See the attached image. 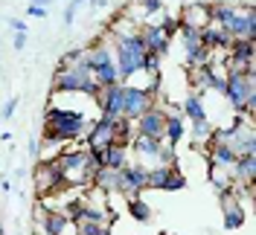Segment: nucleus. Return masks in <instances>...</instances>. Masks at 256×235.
Returning <instances> with one entry per match:
<instances>
[{
	"instance_id": "obj_1",
	"label": "nucleus",
	"mask_w": 256,
	"mask_h": 235,
	"mask_svg": "<svg viewBox=\"0 0 256 235\" xmlns=\"http://www.w3.org/2000/svg\"><path fill=\"white\" fill-rule=\"evenodd\" d=\"M90 119L82 110L67 108H47L44 110V142H73L88 134Z\"/></svg>"
},
{
	"instance_id": "obj_2",
	"label": "nucleus",
	"mask_w": 256,
	"mask_h": 235,
	"mask_svg": "<svg viewBox=\"0 0 256 235\" xmlns=\"http://www.w3.org/2000/svg\"><path fill=\"white\" fill-rule=\"evenodd\" d=\"M224 99L233 105L236 113H244L248 122L254 119V108H256L254 67L250 70H233V67H227V73H224Z\"/></svg>"
},
{
	"instance_id": "obj_3",
	"label": "nucleus",
	"mask_w": 256,
	"mask_h": 235,
	"mask_svg": "<svg viewBox=\"0 0 256 235\" xmlns=\"http://www.w3.org/2000/svg\"><path fill=\"white\" fill-rule=\"evenodd\" d=\"M146 41L140 32H122L116 35V47H114V61H116V76L120 84H126L134 73L143 70V58H146Z\"/></svg>"
},
{
	"instance_id": "obj_4",
	"label": "nucleus",
	"mask_w": 256,
	"mask_h": 235,
	"mask_svg": "<svg viewBox=\"0 0 256 235\" xmlns=\"http://www.w3.org/2000/svg\"><path fill=\"white\" fill-rule=\"evenodd\" d=\"M99 90H102V87L94 81L84 55H82L79 64L64 67V70H56V76H52V93H84V96H90V99H96Z\"/></svg>"
},
{
	"instance_id": "obj_5",
	"label": "nucleus",
	"mask_w": 256,
	"mask_h": 235,
	"mask_svg": "<svg viewBox=\"0 0 256 235\" xmlns=\"http://www.w3.org/2000/svg\"><path fill=\"white\" fill-rule=\"evenodd\" d=\"M56 166H58V172H62L64 183H76V186L90 183L94 174L102 169L99 160H96L88 148H82V151H64L62 157H56Z\"/></svg>"
},
{
	"instance_id": "obj_6",
	"label": "nucleus",
	"mask_w": 256,
	"mask_h": 235,
	"mask_svg": "<svg viewBox=\"0 0 256 235\" xmlns=\"http://www.w3.org/2000/svg\"><path fill=\"white\" fill-rule=\"evenodd\" d=\"M84 58H88V70H90V76L99 87H114V84H120V76H116V61H114V49L108 47H94L84 52Z\"/></svg>"
},
{
	"instance_id": "obj_7",
	"label": "nucleus",
	"mask_w": 256,
	"mask_h": 235,
	"mask_svg": "<svg viewBox=\"0 0 256 235\" xmlns=\"http://www.w3.org/2000/svg\"><path fill=\"white\" fill-rule=\"evenodd\" d=\"M152 105V90L148 87H131V84H122V119L128 122H137Z\"/></svg>"
},
{
	"instance_id": "obj_8",
	"label": "nucleus",
	"mask_w": 256,
	"mask_h": 235,
	"mask_svg": "<svg viewBox=\"0 0 256 235\" xmlns=\"http://www.w3.org/2000/svg\"><path fill=\"white\" fill-rule=\"evenodd\" d=\"M116 122L120 119H111V116H99L88 125V151L90 154H99L102 148H108L111 142H116Z\"/></svg>"
},
{
	"instance_id": "obj_9",
	"label": "nucleus",
	"mask_w": 256,
	"mask_h": 235,
	"mask_svg": "<svg viewBox=\"0 0 256 235\" xmlns=\"http://www.w3.org/2000/svg\"><path fill=\"white\" fill-rule=\"evenodd\" d=\"M163 122H166V113L160 108H148L134 122V137H152V140H163Z\"/></svg>"
},
{
	"instance_id": "obj_10",
	"label": "nucleus",
	"mask_w": 256,
	"mask_h": 235,
	"mask_svg": "<svg viewBox=\"0 0 256 235\" xmlns=\"http://www.w3.org/2000/svg\"><path fill=\"white\" fill-rule=\"evenodd\" d=\"M99 105V116H111L120 119L122 116V84H114V87H102L99 96L94 99Z\"/></svg>"
},
{
	"instance_id": "obj_11",
	"label": "nucleus",
	"mask_w": 256,
	"mask_h": 235,
	"mask_svg": "<svg viewBox=\"0 0 256 235\" xmlns=\"http://www.w3.org/2000/svg\"><path fill=\"white\" fill-rule=\"evenodd\" d=\"M35 192L38 195H47V192H56L58 186H64L62 180V172H58V166H56V160H50V163H41L38 169H35Z\"/></svg>"
},
{
	"instance_id": "obj_12",
	"label": "nucleus",
	"mask_w": 256,
	"mask_h": 235,
	"mask_svg": "<svg viewBox=\"0 0 256 235\" xmlns=\"http://www.w3.org/2000/svg\"><path fill=\"white\" fill-rule=\"evenodd\" d=\"M218 198H222V206H224V230H239L242 224H244V206L233 198V189H224L218 192Z\"/></svg>"
},
{
	"instance_id": "obj_13",
	"label": "nucleus",
	"mask_w": 256,
	"mask_h": 235,
	"mask_svg": "<svg viewBox=\"0 0 256 235\" xmlns=\"http://www.w3.org/2000/svg\"><path fill=\"white\" fill-rule=\"evenodd\" d=\"M99 160V166L102 169H114V172H120V169H126L128 166V145L122 142H111L108 148H102L99 154H94Z\"/></svg>"
},
{
	"instance_id": "obj_14",
	"label": "nucleus",
	"mask_w": 256,
	"mask_h": 235,
	"mask_svg": "<svg viewBox=\"0 0 256 235\" xmlns=\"http://www.w3.org/2000/svg\"><path fill=\"white\" fill-rule=\"evenodd\" d=\"M230 177H233V186H254L256 180V154H239L236 157V163H233V169H230Z\"/></svg>"
},
{
	"instance_id": "obj_15",
	"label": "nucleus",
	"mask_w": 256,
	"mask_h": 235,
	"mask_svg": "<svg viewBox=\"0 0 256 235\" xmlns=\"http://www.w3.org/2000/svg\"><path fill=\"white\" fill-rule=\"evenodd\" d=\"M38 224H41V235H64L70 227V218L64 212H50V209H38Z\"/></svg>"
},
{
	"instance_id": "obj_16",
	"label": "nucleus",
	"mask_w": 256,
	"mask_h": 235,
	"mask_svg": "<svg viewBox=\"0 0 256 235\" xmlns=\"http://www.w3.org/2000/svg\"><path fill=\"white\" fill-rule=\"evenodd\" d=\"M180 110H184V116L190 119V125H195V122H207V108H204V96L201 93H186V99H184V105H180Z\"/></svg>"
},
{
	"instance_id": "obj_17",
	"label": "nucleus",
	"mask_w": 256,
	"mask_h": 235,
	"mask_svg": "<svg viewBox=\"0 0 256 235\" xmlns=\"http://www.w3.org/2000/svg\"><path fill=\"white\" fill-rule=\"evenodd\" d=\"M140 35H143L146 49H148V52H154V55H160V58L169 52V38L163 35V29H160V26H143V32H140Z\"/></svg>"
},
{
	"instance_id": "obj_18",
	"label": "nucleus",
	"mask_w": 256,
	"mask_h": 235,
	"mask_svg": "<svg viewBox=\"0 0 256 235\" xmlns=\"http://www.w3.org/2000/svg\"><path fill=\"white\" fill-rule=\"evenodd\" d=\"M184 134H186L184 116L180 113H166V122H163V140H166V145L175 148L178 142L184 140Z\"/></svg>"
},
{
	"instance_id": "obj_19",
	"label": "nucleus",
	"mask_w": 256,
	"mask_h": 235,
	"mask_svg": "<svg viewBox=\"0 0 256 235\" xmlns=\"http://www.w3.org/2000/svg\"><path fill=\"white\" fill-rule=\"evenodd\" d=\"M160 145H163V140H152V137H134L131 140V148L137 151L140 157H158V151H160Z\"/></svg>"
},
{
	"instance_id": "obj_20",
	"label": "nucleus",
	"mask_w": 256,
	"mask_h": 235,
	"mask_svg": "<svg viewBox=\"0 0 256 235\" xmlns=\"http://www.w3.org/2000/svg\"><path fill=\"white\" fill-rule=\"evenodd\" d=\"M172 169H175V166H152V169H148V183H146V189L163 192V186H166V180H169Z\"/></svg>"
},
{
	"instance_id": "obj_21",
	"label": "nucleus",
	"mask_w": 256,
	"mask_h": 235,
	"mask_svg": "<svg viewBox=\"0 0 256 235\" xmlns=\"http://www.w3.org/2000/svg\"><path fill=\"white\" fill-rule=\"evenodd\" d=\"M128 212H131V218L140 221V224H148V221H152V206L146 204L143 198H134V201H128Z\"/></svg>"
},
{
	"instance_id": "obj_22",
	"label": "nucleus",
	"mask_w": 256,
	"mask_h": 235,
	"mask_svg": "<svg viewBox=\"0 0 256 235\" xmlns=\"http://www.w3.org/2000/svg\"><path fill=\"white\" fill-rule=\"evenodd\" d=\"M76 235H111V227H108V224H88V221H79Z\"/></svg>"
},
{
	"instance_id": "obj_23",
	"label": "nucleus",
	"mask_w": 256,
	"mask_h": 235,
	"mask_svg": "<svg viewBox=\"0 0 256 235\" xmlns=\"http://www.w3.org/2000/svg\"><path fill=\"white\" fill-rule=\"evenodd\" d=\"M186 189V177L180 174V169H172V174H169V180H166V186H163V192H184Z\"/></svg>"
},
{
	"instance_id": "obj_24",
	"label": "nucleus",
	"mask_w": 256,
	"mask_h": 235,
	"mask_svg": "<svg viewBox=\"0 0 256 235\" xmlns=\"http://www.w3.org/2000/svg\"><path fill=\"white\" fill-rule=\"evenodd\" d=\"M154 160H158V166H178L175 148H172V145H166V142L160 145V151H158V157H154Z\"/></svg>"
},
{
	"instance_id": "obj_25",
	"label": "nucleus",
	"mask_w": 256,
	"mask_h": 235,
	"mask_svg": "<svg viewBox=\"0 0 256 235\" xmlns=\"http://www.w3.org/2000/svg\"><path fill=\"white\" fill-rule=\"evenodd\" d=\"M82 55H84V49H67L62 55V61H58V70H64V67H73V64L82 61Z\"/></svg>"
},
{
	"instance_id": "obj_26",
	"label": "nucleus",
	"mask_w": 256,
	"mask_h": 235,
	"mask_svg": "<svg viewBox=\"0 0 256 235\" xmlns=\"http://www.w3.org/2000/svg\"><path fill=\"white\" fill-rule=\"evenodd\" d=\"M143 73H148V76H158V73H160V55H154V52H146Z\"/></svg>"
},
{
	"instance_id": "obj_27",
	"label": "nucleus",
	"mask_w": 256,
	"mask_h": 235,
	"mask_svg": "<svg viewBox=\"0 0 256 235\" xmlns=\"http://www.w3.org/2000/svg\"><path fill=\"white\" fill-rule=\"evenodd\" d=\"M158 26L163 29V35H166V38L172 41V35L178 32V26H180V20H178V17H163V23H158Z\"/></svg>"
},
{
	"instance_id": "obj_28",
	"label": "nucleus",
	"mask_w": 256,
	"mask_h": 235,
	"mask_svg": "<svg viewBox=\"0 0 256 235\" xmlns=\"http://www.w3.org/2000/svg\"><path fill=\"white\" fill-rule=\"evenodd\" d=\"M140 6H143V15H154L163 9V0H140Z\"/></svg>"
},
{
	"instance_id": "obj_29",
	"label": "nucleus",
	"mask_w": 256,
	"mask_h": 235,
	"mask_svg": "<svg viewBox=\"0 0 256 235\" xmlns=\"http://www.w3.org/2000/svg\"><path fill=\"white\" fill-rule=\"evenodd\" d=\"M26 41H30V35H26V32H15V38H12V47H15L18 52H24V49H26Z\"/></svg>"
},
{
	"instance_id": "obj_30",
	"label": "nucleus",
	"mask_w": 256,
	"mask_h": 235,
	"mask_svg": "<svg viewBox=\"0 0 256 235\" xmlns=\"http://www.w3.org/2000/svg\"><path fill=\"white\" fill-rule=\"evenodd\" d=\"M18 110V99H6V105H3V119H12Z\"/></svg>"
},
{
	"instance_id": "obj_31",
	"label": "nucleus",
	"mask_w": 256,
	"mask_h": 235,
	"mask_svg": "<svg viewBox=\"0 0 256 235\" xmlns=\"http://www.w3.org/2000/svg\"><path fill=\"white\" fill-rule=\"evenodd\" d=\"M6 23L12 26V32H26V20H20V17H6Z\"/></svg>"
},
{
	"instance_id": "obj_32",
	"label": "nucleus",
	"mask_w": 256,
	"mask_h": 235,
	"mask_svg": "<svg viewBox=\"0 0 256 235\" xmlns=\"http://www.w3.org/2000/svg\"><path fill=\"white\" fill-rule=\"evenodd\" d=\"M26 15H30V17H47L50 9H41V6H26Z\"/></svg>"
},
{
	"instance_id": "obj_33",
	"label": "nucleus",
	"mask_w": 256,
	"mask_h": 235,
	"mask_svg": "<svg viewBox=\"0 0 256 235\" xmlns=\"http://www.w3.org/2000/svg\"><path fill=\"white\" fill-rule=\"evenodd\" d=\"M73 17H76V9L67 3V6H64V26H73Z\"/></svg>"
},
{
	"instance_id": "obj_34",
	"label": "nucleus",
	"mask_w": 256,
	"mask_h": 235,
	"mask_svg": "<svg viewBox=\"0 0 256 235\" xmlns=\"http://www.w3.org/2000/svg\"><path fill=\"white\" fill-rule=\"evenodd\" d=\"M26 151H30V157H38V140L26 142Z\"/></svg>"
},
{
	"instance_id": "obj_35",
	"label": "nucleus",
	"mask_w": 256,
	"mask_h": 235,
	"mask_svg": "<svg viewBox=\"0 0 256 235\" xmlns=\"http://www.w3.org/2000/svg\"><path fill=\"white\" fill-rule=\"evenodd\" d=\"M56 0H32L30 6H41V9H47V6H52Z\"/></svg>"
},
{
	"instance_id": "obj_36",
	"label": "nucleus",
	"mask_w": 256,
	"mask_h": 235,
	"mask_svg": "<svg viewBox=\"0 0 256 235\" xmlns=\"http://www.w3.org/2000/svg\"><path fill=\"white\" fill-rule=\"evenodd\" d=\"M0 192H3V195H9V192H12V183H9V180H6V177H3V180H0Z\"/></svg>"
},
{
	"instance_id": "obj_37",
	"label": "nucleus",
	"mask_w": 256,
	"mask_h": 235,
	"mask_svg": "<svg viewBox=\"0 0 256 235\" xmlns=\"http://www.w3.org/2000/svg\"><path fill=\"white\" fill-rule=\"evenodd\" d=\"M90 6H94V12H99V9L108 6V0H90Z\"/></svg>"
},
{
	"instance_id": "obj_38",
	"label": "nucleus",
	"mask_w": 256,
	"mask_h": 235,
	"mask_svg": "<svg viewBox=\"0 0 256 235\" xmlns=\"http://www.w3.org/2000/svg\"><path fill=\"white\" fill-rule=\"evenodd\" d=\"M24 177H26V166L24 169H15V180H24Z\"/></svg>"
},
{
	"instance_id": "obj_39",
	"label": "nucleus",
	"mask_w": 256,
	"mask_h": 235,
	"mask_svg": "<svg viewBox=\"0 0 256 235\" xmlns=\"http://www.w3.org/2000/svg\"><path fill=\"white\" fill-rule=\"evenodd\" d=\"M82 3H84V0H70V6H73V9H79Z\"/></svg>"
}]
</instances>
